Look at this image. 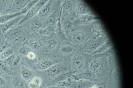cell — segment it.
<instances>
[{
	"label": "cell",
	"instance_id": "4fadbf2b",
	"mask_svg": "<svg viewBox=\"0 0 133 88\" xmlns=\"http://www.w3.org/2000/svg\"><path fill=\"white\" fill-rule=\"evenodd\" d=\"M76 76L79 80H92L95 78V74L93 71L89 69L85 70L84 71L76 75Z\"/></svg>",
	"mask_w": 133,
	"mask_h": 88
},
{
	"label": "cell",
	"instance_id": "6da1fadb",
	"mask_svg": "<svg viewBox=\"0 0 133 88\" xmlns=\"http://www.w3.org/2000/svg\"><path fill=\"white\" fill-rule=\"evenodd\" d=\"M47 2H48L47 0H39V1H38L36 3V4L32 7L31 9L29 10L28 13L23 16V18L21 19V20L20 21V23L18 25V26H20L24 23H25L26 21L29 20L30 18H32V17L35 16L37 14L39 13V12L41 11L42 7L46 4Z\"/></svg>",
	"mask_w": 133,
	"mask_h": 88
},
{
	"label": "cell",
	"instance_id": "d590c367",
	"mask_svg": "<svg viewBox=\"0 0 133 88\" xmlns=\"http://www.w3.org/2000/svg\"><path fill=\"white\" fill-rule=\"evenodd\" d=\"M21 55L16 56V57H15V59H14V62H13V66H16V65L18 64L19 62L21 61Z\"/></svg>",
	"mask_w": 133,
	"mask_h": 88
},
{
	"label": "cell",
	"instance_id": "60d3db41",
	"mask_svg": "<svg viewBox=\"0 0 133 88\" xmlns=\"http://www.w3.org/2000/svg\"><path fill=\"white\" fill-rule=\"evenodd\" d=\"M2 72L0 71V76H2Z\"/></svg>",
	"mask_w": 133,
	"mask_h": 88
},
{
	"label": "cell",
	"instance_id": "5bb4252c",
	"mask_svg": "<svg viewBox=\"0 0 133 88\" xmlns=\"http://www.w3.org/2000/svg\"><path fill=\"white\" fill-rule=\"evenodd\" d=\"M34 73L32 70L28 69L25 66H23L21 68V76L22 78L25 82H30L34 78Z\"/></svg>",
	"mask_w": 133,
	"mask_h": 88
},
{
	"label": "cell",
	"instance_id": "83f0119b",
	"mask_svg": "<svg viewBox=\"0 0 133 88\" xmlns=\"http://www.w3.org/2000/svg\"><path fill=\"white\" fill-rule=\"evenodd\" d=\"M75 50H76V48L74 47L69 46V45H63L60 48V51L63 54L74 53L75 52Z\"/></svg>",
	"mask_w": 133,
	"mask_h": 88
},
{
	"label": "cell",
	"instance_id": "8fae6325",
	"mask_svg": "<svg viewBox=\"0 0 133 88\" xmlns=\"http://www.w3.org/2000/svg\"><path fill=\"white\" fill-rule=\"evenodd\" d=\"M113 47L112 42L111 41V40L107 38V39L106 40V41L101 46H99L97 49H96L95 50H94L92 53L90 54V55H100L104 53H105L106 51H107L108 50H109Z\"/></svg>",
	"mask_w": 133,
	"mask_h": 88
},
{
	"label": "cell",
	"instance_id": "8d00e7d4",
	"mask_svg": "<svg viewBox=\"0 0 133 88\" xmlns=\"http://www.w3.org/2000/svg\"><path fill=\"white\" fill-rule=\"evenodd\" d=\"M5 85H6V80H5L4 78L0 76V87Z\"/></svg>",
	"mask_w": 133,
	"mask_h": 88
},
{
	"label": "cell",
	"instance_id": "277c9868",
	"mask_svg": "<svg viewBox=\"0 0 133 88\" xmlns=\"http://www.w3.org/2000/svg\"><path fill=\"white\" fill-rule=\"evenodd\" d=\"M66 65L56 63L55 64H53V66H51L50 68H48V69H46V73L48 77L55 78V76H57V75L64 73V72H66Z\"/></svg>",
	"mask_w": 133,
	"mask_h": 88
},
{
	"label": "cell",
	"instance_id": "2e32d148",
	"mask_svg": "<svg viewBox=\"0 0 133 88\" xmlns=\"http://www.w3.org/2000/svg\"><path fill=\"white\" fill-rule=\"evenodd\" d=\"M85 37H86V35L83 31H76V32L74 33L73 36H72V41L76 43H82L83 42L85 41Z\"/></svg>",
	"mask_w": 133,
	"mask_h": 88
},
{
	"label": "cell",
	"instance_id": "4316f807",
	"mask_svg": "<svg viewBox=\"0 0 133 88\" xmlns=\"http://www.w3.org/2000/svg\"><path fill=\"white\" fill-rule=\"evenodd\" d=\"M42 27V23L39 20H35L30 25V30L32 32H35L39 31Z\"/></svg>",
	"mask_w": 133,
	"mask_h": 88
},
{
	"label": "cell",
	"instance_id": "d6a6232c",
	"mask_svg": "<svg viewBox=\"0 0 133 88\" xmlns=\"http://www.w3.org/2000/svg\"><path fill=\"white\" fill-rule=\"evenodd\" d=\"M31 51H32V49H30L29 47L23 46L19 50V53H20L21 55L24 56V57H27V55L30 53Z\"/></svg>",
	"mask_w": 133,
	"mask_h": 88
},
{
	"label": "cell",
	"instance_id": "44dd1931",
	"mask_svg": "<svg viewBox=\"0 0 133 88\" xmlns=\"http://www.w3.org/2000/svg\"><path fill=\"white\" fill-rule=\"evenodd\" d=\"M61 23H62V27L63 32L65 34H69V32L71 31V30L73 27V23L71 21L69 20H66V19H64L63 20H61Z\"/></svg>",
	"mask_w": 133,
	"mask_h": 88
},
{
	"label": "cell",
	"instance_id": "e575fe53",
	"mask_svg": "<svg viewBox=\"0 0 133 88\" xmlns=\"http://www.w3.org/2000/svg\"><path fill=\"white\" fill-rule=\"evenodd\" d=\"M0 69L4 71L7 72V73H9V67H7L6 65L5 64L4 62L2 60H0Z\"/></svg>",
	"mask_w": 133,
	"mask_h": 88
},
{
	"label": "cell",
	"instance_id": "7c38bea8",
	"mask_svg": "<svg viewBox=\"0 0 133 88\" xmlns=\"http://www.w3.org/2000/svg\"><path fill=\"white\" fill-rule=\"evenodd\" d=\"M75 71H66L64 72V73H62L60 74L57 75V76H55L54 78V80L53 81V84L54 85H58L59 84L62 83L66 80V79L69 78V77L73 76L74 74Z\"/></svg>",
	"mask_w": 133,
	"mask_h": 88
},
{
	"label": "cell",
	"instance_id": "9c48e42d",
	"mask_svg": "<svg viewBox=\"0 0 133 88\" xmlns=\"http://www.w3.org/2000/svg\"><path fill=\"white\" fill-rule=\"evenodd\" d=\"M76 13L78 16H82L85 14H91V10L84 2L78 0L76 2Z\"/></svg>",
	"mask_w": 133,
	"mask_h": 88
},
{
	"label": "cell",
	"instance_id": "f1b7e54d",
	"mask_svg": "<svg viewBox=\"0 0 133 88\" xmlns=\"http://www.w3.org/2000/svg\"><path fill=\"white\" fill-rule=\"evenodd\" d=\"M14 48H9L4 51H3L2 53H0V60H4L6 58L9 57V56L14 54Z\"/></svg>",
	"mask_w": 133,
	"mask_h": 88
},
{
	"label": "cell",
	"instance_id": "3957f363",
	"mask_svg": "<svg viewBox=\"0 0 133 88\" xmlns=\"http://www.w3.org/2000/svg\"><path fill=\"white\" fill-rule=\"evenodd\" d=\"M93 85L92 82L85 80H74V81L62 82L58 85V86H63L67 88H90Z\"/></svg>",
	"mask_w": 133,
	"mask_h": 88
},
{
	"label": "cell",
	"instance_id": "ba28073f",
	"mask_svg": "<svg viewBox=\"0 0 133 88\" xmlns=\"http://www.w3.org/2000/svg\"><path fill=\"white\" fill-rule=\"evenodd\" d=\"M96 20H99L97 16L92 14H85L82 16H78V18L76 20V23L78 25H84Z\"/></svg>",
	"mask_w": 133,
	"mask_h": 88
},
{
	"label": "cell",
	"instance_id": "ac0fdd59",
	"mask_svg": "<svg viewBox=\"0 0 133 88\" xmlns=\"http://www.w3.org/2000/svg\"><path fill=\"white\" fill-rule=\"evenodd\" d=\"M24 45L29 47L30 49L33 50H40L42 47L41 43L37 40H25L24 41Z\"/></svg>",
	"mask_w": 133,
	"mask_h": 88
},
{
	"label": "cell",
	"instance_id": "ab89813d",
	"mask_svg": "<svg viewBox=\"0 0 133 88\" xmlns=\"http://www.w3.org/2000/svg\"><path fill=\"white\" fill-rule=\"evenodd\" d=\"M90 88H97V87H96V85H93L91 86V87H90Z\"/></svg>",
	"mask_w": 133,
	"mask_h": 88
},
{
	"label": "cell",
	"instance_id": "7402d4cb",
	"mask_svg": "<svg viewBox=\"0 0 133 88\" xmlns=\"http://www.w3.org/2000/svg\"><path fill=\"white\" fill-rule=\"evenodd\" d=\"M57 63V62H55L52 60H46L41 61L39 64V69L41 70H46L48 68H50L51 66Z\"/></svg>",
	"mask_w": 133,
	"mask_h": 88
},
{
	"label": "cell",
	"instance_id": "8992f818",
	"mask_svg": "<svg viewBox=\"0 0 133 88\" xmlns=\"http://www.w3.org/2000/svg\"><path fill=\"white\" fill-rule=\"evenodd\" d=\"M62 6L60 8V11H59V14H58V18H57V22L55 23V32H57V35L59 36V37L62 41H68V39H66V35L63 32L62 27V23H61V18H62Z\"/></svg>",
	"mask_w": 133,
	"mask_h": 88
},
{
	"label": "cell",
	"instance_id": "f546056e",
	"mask_svg": "<svg viewBox=\"0 0 133 88\" xmlns=\"http://www.w3.org/2000/svg\"><path fill=\"white\" fill-rule=\"evenodd\" d=\"M57 17L58 18V16H57V13H56V11H54L51 15H49V16L48 17L47 20H46V25L48 26L49 25L56 23L57 20Z\"/></svg>",
	"mask_w": 133,
	"mask_h": 88
},
{
	"label": "cell",
	"instance_id": "d6986e66",
	"mask_svg": "<svg viewBox=\"0 0 133 88\" xmlns=\"http://www.w3.org/2000/svg\"><path fill=\"white\" fill-rule=\"evenodd\" d=\"M12 84L15 88H26L25 81L19 77H14L12 79Z\"/></svg>",
	"mask_w": 133,
	"mask_h": 88
},
{
	"label": "cell",
	"instance_id": "f35d334b",
	"mask_svg": "<svg viewBox=\"0 0 133 88\" xmlns=\"http://www.w3.org/2000/svg\"><path fill=\"white\" fill-rule=\"evenodd\" d=\"M97 88H105V85L104 84H98L96 85Z\"/></svg>",
	"mask_w": 133,
	"mask_h": 88
},
{
	"label": "cell",
	"instance_id": "603a6c76",
	"mask_svg": "<svg viewBox=\"0 0 133 88\" xmlns=\"http://www.w3.org/2000/svg\"><path fill=\"white\" fill-rule=\"evenodd\" d=\"M42 83V80L39 77H34L33 78L28 82L29 88H39Z\"/></svg>",
	"mask_w": 133,
	"mask_h": 88
},
{
	"label": "cell",
	"instance_id": "9a60e30c",
	"mask_svg": "<svg viewBox=\"0 0 133 88\" xmlns=\"http://www.w3.org/2000/svg\"><path fill=\"white\" fill-rule=\"evenodd\" d=\"M83 64H84V60L82 56L78 55L74 57L72 59V66H73L74 71L76 72V71L80 69L81 68L83 67Z\"/></svg>",
	"mask_w": 133,
	"mask_h": 88
},
{
	"label": "cell",
	"instance_id": "ffe728a7",
	"mask_svg": "<svg viewBox=\"0 0 133 88\" xmlns=\"http://www.w3.org/2000/svg\"><path fill=\"white\" fill-rule=\"evenodd\" d=\"M72 8H73V6H72V2L70 0H65L62 2V13L64 14V15H66V14L68 15L71 11Z\"/></svg>",
	"mask_w": 133,
	"mask_h": 88
},
{
	"label": "cell",
	"instance_id": "74e56055",
	"mask_svg": "<svg viewBox=\"0 0 133 88\" xmlns=\"http://www.w3.org/2000/svg\"><path fill=\"white\" fill-rule=\"evenodd\" d=\"M47 88H67L63 86H58V85H54V86H51V87H48Z\"/></svg>",
	"mask_w": 133,
	"mask_h": 88
},
{
	"label": "cell",
	"instance_id": "836d02e7",
	"mask_svg": "<svg viewBox=\"0 0 133 88\" xmlns=\"http://www.w3.org/2000/svg\"><path fill=\"white\" fill-rule=\"evenodd\" d=\"M57 46V41L55 39H49L46 42V46L48 49H54Z\"/></svg>",
	"mask_w": 133,
	"mask_h": 88
},
{
	"label": "cell",
	"instance_id": "30bf717a",
	"mask_svg": "<svg viewBox=\"0 0 133 88\" xmlns=\"http://www.w3.org/2000/svg\"><path fill=\"white\" fill-rule=\"evenodd\" d=\"M25 12L23 11H17L16 12V13H11L1 15V16H0V25L5 23H6L8 21L16 18L17 17L21 16H24V15H25Z\"/></svg>",
	"mask_w": 133,
	"mask_h": 88
},
{
	"label": "cell",
	"instance_id": "cb8c5ba5",
	"mask_svg": "<svg viewBox=\"0 0 133 88\" xmlns=\"http://www.w3.org/2000/svg\"><path fill=\"white\" fill-rule=\"evenodd\" d=\"M21 33V29L19 27H13L11 28L10 30H9L6 33H5L6 36L9 39H13V38H16L18 36L19 34Z\"/></svg>",
	"mask_w": 133,
	"mask_h": 88
},
{
	"label": "cell",
	"instance_id": "e0dca14e",
	"mask_svg": "<svg viewBox=\"0 0 133 88\" xmlns=\"http://www.w3.org/2000/svg\"><path fill=\"white\" fill-rule=\"evenodd\" d=\"M52 2H53L52 1H48L46 4L42 7L41 11L38 13L39 18H44V17H46L48 16L49 13H50V11H51Z\"/></svg>",
	"mask_w": 133,
	"mask_h": 88
},
{
	"label": "cell",
	"instance_id": "1f68e13d",
	"mask_svg": "<svg viewBox=\"0 0 133 88\" xmlns=\"http://www.w3.org/2000/svg\"><path fill=\"white\" fill-rule=\"evenodd\" d=\"M15 57H16V55H15L14 54H13V55H11V56H9V57L6 58V59H4V60L2 61L4 62V63L6 65L7 67H9L13 66V62H14Z\"/></svg>",
	"mask_w": 133,
	"mask_h": 88
},
{
	"label": "cell",
	"instance_id": "5b68a950",
	"mask_svg": "<svg viewBox=\"0 0 133 88\" xmlns=\"http://www.w3.org/2000/svg\"><path fill=\"white\" fill-rule=\"evenodd\" d=\"M24 16H25V15H24ZM24 16H21L17 17L16 18L8 21V22L5 23L0 25V30H2L3 34L6 33L9 30H10L11 28L14 27L16 25H18V23H20V21L21 20V19L23 18Z\"/></svg>",
	"mask_w": 133,
	"mask_h": 88
},
{
	"label": "cell",
	"instance_id": "484cf974",
	"mask_svg": "<svg viewBox=\"0 0 133 88\" xmlns=\"http://www.w3.org/2000/svg\"><path fill=\"white\" fill-rule=\"evenodd\" d=\"M55 32V24H52L46 26V28H44L41 31V34L46 35V36H51Z\"/></svg>",
	"mask_w": 133,
	"mask_h": 88
},
{
	"label": "cell",
	"instance_id": "52a82bcc",
	"mask_svg": "<svg viewBox=\"0 0 133 88\" xmlns=\"http://www.w3.org/2000/svg\"><path fill=\"white\" fill-rule=\"evenodd\" d=\"M91 33L94 36L95 38L105 37L107 36V32L101 23H96L92 26L91 29Z\"/></svg>",
	"mask_w": 133,
	"mask_h": 88
},
{
	"label": "cell",
	"instance_id": "d4e9b609",
	"mask_svg": "<svg viewBox=\"0 0 133 88\" xmlns=\"http://www.w3.org/2000/svg\"><path fill=\"white\" fill-rule=\"evenodd\" d=\"M102 62L100 60V59L97 58V59H94L92 60V62H90L89 65V69L91 70L92 71L95 72L97 71L99 69V68L101 67Z\"/></svg>",
	"mask_w": 133,
	"mask_h": 88
},
{
	"label": "cell",
	"instance_id": "4dcf8cb0",
	"mask_svg": "<svg viewBox=\"0 0 133 88\" xmlns=\"http://www.w3.org/2000/svg\"><path fill=\"white\" fill-rule=\"evenodd\" d=\"M38 2V0H32V1H28V2L27 3V4L25 5V6L24 7L23 9L21 10V11H23L25 12L26 13H28V11L29 10H30L32 9V7L34 6L36 3Z\"/></svg>",
	"mask_w": 133,
	"mask_h": 88
},
{
	"label": "cell",
	"instance_id": "7a4b0ae2",
	"mask_svg": "<svg viewBox=\"0 0 133 88\" xmlns=\"http://www.w3.org/2000/svg\"><path fill=\"white\" fill-rule=\"evenodd\" d=\"M107 39V36L105 37H99V38H94L92 39L89 40L85 44L84 46V50L85 53H87L88 55L92 53L93 51L97 49L99 46H101L106 41V40Z\"/></svg>",
	"mask_w": 133,
	"mask_h": 88
}]
</instances>
